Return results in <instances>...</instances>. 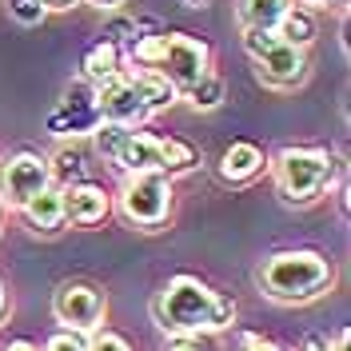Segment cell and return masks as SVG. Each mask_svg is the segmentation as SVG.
<instances>
[{
  "instance_id": "cell-1",
  "label": "cell",
  "mask_w": 351,
  "mask_h": 351,
  "mask_svg": "<svg viewBox=\"0 0 351 351\" xmlns=\"http://www.w3.org/2000/svg\"><path fill=\"white\" fill-rule=\"evenodd\" d=\"M156 324L172 335H199V331H223L236 324V304L208 287L196 276H176L152 304Z\"/></svg>"
},
{
  "instance_id": "cell-2",
  "label": "cell",
  "mask_w": 351,
  "mask_h": 351,
  "mask_svg": "<svg viewBox=\"0 0 351 351\" xmlns=\"http://www.w3.org/2000/svg\"><path fill=\"white\" fill-rule=\"evenodd\" d=\"M331 280H335L331 263L319 252H307V247L276 252L256 271L260 291L267 300H276V304H311L331 287Z\"/></svg>"
},
{
  "instance_id": "cell-3",
  "label": "cell",
  "mask_w": 351,
  "mask_h": 351,
  "mask_svg": "<svg viewBox=\"0 0 351 351\" xmlns=\"http://www.w3.org/2000/svg\"><path fill=\"white\" fill-rule=\"evenodd\" d=\"M128 64L152 68L176 92H188L212 72V52L204 40L188 36V32H156V36H140L132 44Z\"/></svg>"
},
{
  "instance_id": "cell-4",
  "label": "cell",
  "mask_w": 351,
  "mask_h": 351,
  "mask_svg": "<svg viewBox=\"0 0 351 351\" xmlns=\"http://www.w3.org/2000/svg\"><path fill=\"white\" fill-rule=\"evenodd\" d=\"M243 52L256 64V80L276 92L300 88L307 80V48H291L276 32H260V28H243Z\"/></svg>"
},
{
  "instance_id": "cell-5",
  "label": "cell",
  "mask_w": 351,
  "mask_h": 351,
  "mask_svg": "<svg viewBox=\"0 0 351 351\" xmlns=\"http://www.w3.org/2000/svg\"><path fill=\"white\" fill-rule=\"evenodd\" d=\"M335 160L324 148H284L276 160V188L287 204H311L331 188Z\"/></svg>"
},
{
  "instance_id": "cell-6",
  "label": "cell",
  "mask_w": 351,
  "mask_h": 351,
  "mask_svg": "<svg viewBox=\"0 0 351 351\" xmlns=\"http://www.w3.org/2000/svg\"><path fill=\"white\" fill-rule=\"evenodd\" d=\"M120 212L128 223L156 232L164 219L172 216V184L164 172H136L120 188Z\"/></svg>"
},
{
  "instance_id": "cell-7",
  "label": "cell",
  "mask_w": 351,
  "mask_h": 351,
  "mask_svg": "<svg viewBox=\"0 0 351 351\" xmlns=\"http://www.w3.org/2000/svg\"><path fill=\"white\" fill-rule=\"evenodd\" d=\"M52 184L48 160L36 152H16L0 164V208H16L21 212L32 196H40Z\"/></svg>"
},
{
  "instance_id": "cell-8",
  "label": "cell",
  "mask_w": 351,
  "mask_h": 351,
  "mask_svg": "<svg viewBox=\"0 0 351 351\" xmlns=\"http://www.w3.org/2000/svg\"><path fill=\"white\" fill-rule=\"evenodd\" d=\"M104 291L92 284H80V280H72V284H60L56 287V295H52V315H56V324H64L68 331H88L100 328V319H104Z\"/></svg>"
},
{
  "instance_id": "cell-9",
  "label": "cell",
  "mask_w": 351,
  "mask_h": 351,
  "mask_svg": "<svg viewBox=\"0 0 351 351\" xmlns=\"http://www.w3.org/2000/svg\"><path fill=\"white\" fill-rule=\"evenodd\" d=\"M96 116L108 124H124V128H140L152 120V108L140 100V92L132 88V80L120 72L116 80L96 88Z\"/></svg>"
},
{
  "instance_id": "cell-10",
  "label": "cell",
  "mask_w": 351,
  "mask_h": 351,
  "mask_svg": "<svg viewBox=\"0 0 351 351\" xmlns=\"http://www.w3.org/2000/svg\"><path fill=\"white\" fill-rule=\"evenodd\" d=\"M60 199H64V219L76 223V228H96L112 208L108 192H104L100 184H88V180L64 184V188H60Z\"/></svg>"
},
{
  "instance_id": "cell-11",
  "label": "cell",
  "mask_w": 351,
  "mask_h": 351,
  "mask_svg": "<svg viewBox=\"0 0 351 351\" xmlns=\"http://www.w3.org/2000/svg\"><path fill=\"white\" fill-rule=\"evenodd\" d=\"M263 152L256 144H247V140H236L232 148H223L219 156V180H228V184H247V180H256L263 172Z\"/></svg>"
},
{
  "instance_id": "cell-12",
  "label": "cell",
  "mask_w": 351,
  "mask_h": 351,
  "mask_svg": "<svg viewBox=\"0 0 351 351\" xmlns=\"http://www.w3.org/2000/svg\"><path fill=\"white\" fill-rule=\"evenodd\" d=\"M124 76H128L132 88L140 92V100H144V104L152 108V116H156V112H164V108H172L176 96H180V92H176V88L168 84L164 76H160V72H152V68L132 64V68H124Z\"/></svg>"
},
{
  "instance_id": "cell-13",
  "label": "cell",
  "mask_w": 351,
  "mask_h": 351,
  "mask_svg": "<svg viewBox=\"0 0 351 351\" xmlns=\"http://www.w3.org/2000/svg\"><path fill=\"white\" fill-rule=\"evenodd\" d=\"M21 216L28 219L32 232H56V228L64 223V199H60V188L48 184L40 196H32L28 204H24Z\"/></svg>"
},
{
  "instance_id": "cell-14",
  "label": "cell",
  "mask_w": 351,
  "mask_h": 351,
  "mask_svg": "<svg viewBox=\"0 0 351 351\" xmlns=\"http://www.w3.org/2000/svg\"><path fill=\"white\" fill-rule=\"evenodd\" d=\"M84 80L92 88H100V84H108V80H116L120 72H124V52L116 48L112 40H100V44H92L84 52Z\"/></svg>"
},
{
  "instance_id": "cell-15",
  "label": "cell",
  "mask_w": 351,
  "mask_h": 351,
  "mask_svg": "<svg viewBox=\"0 0 351 351\" xmlns=\"http://www.w3.org/2000/svg\"><path fill=\"white\" fill-rule=\"evenodd\" d=\"M287 8H291L287 0H240V24L260 28V32H276V24Z\"/></svg>"
},
{
  "instance_id": "cell-16",
  "label": "cell",
  "mask_w": 351,
  "mask_h": 351,
  "mask_svg": "<svg viewBox=\"0 0 351 351\" xmlns=\"http://www.w3.org/2000/svg\"><path fill=\"white\" fill-rule=\"evenodd\" d=\"M276 36L291 48H307V44L315 40V16L307 12V8H287L280 24H276Z\"/></svg>"
},
{
  "instance_id": "cell-17",
  "label": "cell",
  "mask_w": 351,
  "mask_h": 351,
  "mask_svg": "<svg viewBox=\"0 0 351 351\" xmlns=\"http://www.w3.org/2000/svg\"><path fill=\"white\" fill-rule=\"evenodd\" d=\"M156 144H160L164 172H184V168H192V164H196V148H192V144H184V140H176V136H156Z\"/></svg>"
},
{
  "instance_id": "cell-18",
  "label": "cell",
  "mask_w": 351,
  "mask_h": 351,
  "mask_svg": "<svg viewBox=\"0 0 351 351\" xmlns=\"http://www.w3.org/2000/svg\"><path fill=\"white\" fill-rule=\"evenodd\" d=\"M223 92H228V88H223V80H219L216 72H208V76H204L196 88H188L184 96L192 100V108H196V112H212V108H219V104H223Z\"/></svg>"
},
{
  "instance_id": "cell-19",
  "label": "cell",
  "mask_w": 351,
  "mask_h": 351,
  "mask_svg": "<svg viewBox=\"0 0 351 351\" xmlns=\"http://www.w3.org/2000/svg\"><path fill=\"white\" fill-rule=\"evenodd\" d=\"M48 172H52V180H56L60 188L84 180V156H80V148H60V152H56V164L48 160Z\"/></svg>"
},
{
  "instance_id": "cell-20",
  "label": "cell",
  "mask_w": 351,
  "mask_h": 351,
  "mask_svg": "<svg viewBox=\"0 0 351 351\" xmlns=\"http://www.w3.org/2000/svg\"><path fill=\"white\" fill-rule=\"evenodd\" d=\"M88 351H136V348H132L120 331L96 328V331H88Z\"/></svg>"
},
{
  "instance_id": "cell-21",
  "label": "cell",
  "mask_w": 351,
  "mask_h": 351,
  "mask_svg": "<svg viewBox=\"0 0 351 351\" xmlns=\"http://www.w3.org/2000/svg\"><path fill=\"white\" fill-rule=\"evenodd\" d=\"M8 12L21 24H40L48 16V8H44L40 0H8Z\"/></svg>"
},
{
  "instance_id": "cell-22",
  "label": "cell",
  "mask_w": 351,
  "mask_h": 351,
  "mask_svg": "<svg viewBox=\"0 0 351 351\" xmlns=\"http://www.w3.org/2000/svg\"><path fill=\"white\" fill-rule=\"evenodd\" d=\"M44 351H88V335H80V331H56L48 343H44Z\"/></svg>"
},
{
  "instance_id": "cell-23",
  "label": "cell",
  "mask_w": 351,
  "mask_h": 351,
  "mask_svg": "<svg viewBox=\"0 0 351 351\" xmlns=\"http://www.w3.org/2000/svg\"><path fill=\"white\" fill-rule=\"evenodd\" d=\"M240 351H284V348H280V343H271V339H263V335H243Z\"/></svg>"
},
{
  "instance_id": "cell-24",
  "label": "cell",
  "mask_w": 351,
  "mask_h": 351,
  "mask_svg": "<svg viewBox=\"0 0 351 351\" xmlns=\"http://www.w3.org/2000/svg\"><path fill=\"white\" fill-rule=\"evenodd\" d=\"M168 351H208V348L199 343L196 335H176L172 343H168Z\"/></svg>"
},
{
  "instance_id": "cell-25",
  "label": "cell",
  "mask_w": 351,
  "mask_h": 351,
  "mask_svg": "<svg viewBox=\"0 0 351 351\" xmlns=\"http://www.w3.org/2000/svg\"><path fill=\"white\" fill-rule=\"evenodd\" d=\"M295 351H331V343L324 339V335H304V339H300V348H295Z\"/></svg>"
},
{
  "instance_id": "cell-26",
  "label": "cell",
  "mask_w": 351,
  "mask_h": 351,
  "mask_svg": "<svg viewBox=\"0 0 351 351\" xmlns=\"http://www.w3.org/2000/svg\"><path fill=\"white\" fill-rule=\"evenodd\" d=\"M40 4L48 8V12H64V8H76L80 0H40Z\"/></svg>"
},
{
  "instance_id": "cell-27",
  "label": "cell",
  "mask_w": 351,
  "mask_h": 351,
  "mask_svg": "<svg viewBox=\"0 0 351 351\" xmlns=\"http://www.w3.org/2000/svg\"><path fill=\"white\" fill-rule=\"evenodd\" d=\"M84 4H92V8H100V12H116L124 0H84Z\"/></svg>"
},
{
  "instance_id": "cell-28",
  "label": "cell",
  "mask_w": 351,
  "mask_h": 351,
  "mask_svg": "<svg viewBox=\"0 0 351 351\" xmlns=\"http://www.w3.org/2000/svg\"><path fill=\"white\" fill-rule=\"evenodd\" d=\"M8 319V291H4V280H0V324Z\"/></svg>"
},
{
  "instance_id": "cell-29",
  "label": "cell",
  "mask_w": 351,
  "mask_h": 351,
  "mask_svg": "<svg viewBox=\"0 0 351 351\" xmlns=\"http://www.w3.org/2000/svg\"><path fill=\"white\" fill-rule=\"evenodd\" d=\"M348 343H351V335H348V331H339V335H335V343H331V351H348Z\"/></svg>"
},
{
  "instance_id": "cell-30",
  "label": "cell",
  "mask_w": 351,
  "mask_h": 351,
  "mask_svg": "<svg viewBox=\"0 0 351 351\" xmlns=\"http://www.w3.org/2000/svg\"><path fill=\"white\" fill-rule=\"evenodd\" d=\"M8 351H40L36 343H28V339H16V343H8Z\"/></svg>"
},
{
  "instance_id": "cell-31",
  "label": "cell",
  "mask_w": 351,
  "mask_h": 351,
  "mask_svg": "<svg viewBox=\"0 0 351 351\" xmlns=\"http://www.w3.org/2000/svg\"><path fill=\"white\" fill-rule=\"evenodd\" d=\"M304 4H335V0H304Z\"/></svg>"
},
{
  "instance_id": "cell-32",
  "label": "cell",
  "mask_w": 351,
  "mask_h": 351,
  "mask_svg": "<svg viewBox=\"0 0 351 351\" xmlns=\"http://www.w3.org/2000/svg\"><path fill=\"white\" fill-rule=\"evenodd\" d=\"M184 4H192V8H199V4H204V0H184Z\"/></svg>"
}]
</instances>
